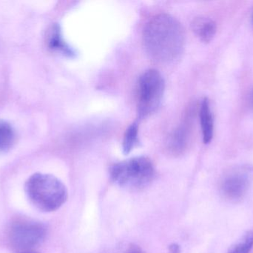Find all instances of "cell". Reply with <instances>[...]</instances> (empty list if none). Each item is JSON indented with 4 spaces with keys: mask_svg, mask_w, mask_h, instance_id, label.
<instances>
[{
    "mask_svg": "<svg viewBox=\"0 0 253 253\" xmlns=\"http://www.w3.org/2000/svg\"><path fill=\"white\" fill-rule=\"evenodd\" d=\"M16 130L8 122L0 120V153L10 151L16 144Z\"/></svg>",
    "mask_w": 253,
    "mask_h": 253,
    "instance_id": "cell-11",
    "label": "cell"
},
{
    "mask_svg": "<svg viewBox=\"0 0 253 253\" xmlns=\"http://www.w3.org/2000/svg\"><path fill=\"white\" fill-rule=\"evenodd\" d=\"M192 27L196 35L203 43H210L216 34V23L211 18L205 16L196 17L192 23Z\"/></svg>",
    "mask_w": 253,
    "mask_h": 253,
    "instance_id": "cell-9",
    "label": "cell"
},
{
    "mask_svg": "<svg viewBox=\"0 0 253 253\" xmlns=\"http://www.w3.org/2000/svg\"><path fill=\"white\" fill-rule=\"evenodd\" d=\"M138 143V123H133L126 129L123 138V148L125 154H127L136 147Z\"/></svg>",
    "mask_w": 253,
    "mask_h": 253,
    "instance_id": "cell-12",
    "label": "cell"
},
{
    "mask_svg": "<svg viewBox=\"0 0 253 253\" xmlns=\"http://www.w3.org/2000/svg\"><path fill=\"white\" fill-rule=\"evenodd\" d=\"M47 236L42 223L31 219H19L10 225L8 238L13 248L22 251H33L41 245Z\"/></svg>",
    "mask_w": 253,
    "mask_h": 253,
    "instance_id": "cell-5",
    "label": "cell"
},
{
    "mask_svg": "<svg viewBox=\"0 0 253 253\" xmlns=\"http://www.w3.org/2000/svg\"><path fill=\"white\" fill-rule=\"evenodd\" d=\"M201 126H202L203 142L205 144H210L213 138L214 120L211 110L209 99L205 98L202 100L199 110Z\"/></svg>",
    "mask_w": 253,
    "mask_h": 253,
    "instance_id": "cell-8",
    "label": "cell"
},
{
    "mask_svg": "<svg viewBox=\"0 0 253 253\" xmlns=\"http://www.w3.org/2000/svg\"><path fill=\"white\" fill-rule=\"evenodd\" d=\"M253 247V231L248 232L243 239L233 245L227 253H250Z\"/></svg>",
    "mask_w": 253,
    "mask_h": 253,
    "instance_id": "cell-13",
    "label": "cell"
},
{
    "mask_svg": "<svg viewBox=\"0 0 253 253\" xmlns=\"http://www.w3.org/2000/svg\"><path fill=\"white\" fill-rule=\"evenodd\" d=\"M249 186L248 177L241 172H233L227 175L221 184V194L230 201L240 200L246 194Z\"/></svg>",
    "mask_w": 253,
    "mask_h": 253,
    "instance_id": "cell-6",
    "label": "cell"
},
{
    "mask_svg": "<svg viewBox=\"0 0 253 253\" xmlns=\"http://www.w3.org/2000/svg\"><path fill=\"white\" fill-rule=\"evenodd\" d=\"M25 191L31 203L42 212L57 210L68 199L65 184L49 174L38 172L31 175L25 182Z\"/></svg>",
    "mask_w": 253,
    "mask_h": 253,
    "instance_id": "cell-2",
    "label": "cell"
},
{
    "mask_svg": "<svg viewBox=\"0 0 253 253\" xmlns=\"http://www.w3.org/2000/svg\"><path fill=\"white\" fill-rule=\"evenodd\" d=\"M252 19H253V18H252Z\"/></svg>",
    "mask_w": 253,
    "mask_h": 253,
    "instance_id": "cell-18",
    "label": "cell"
},
{
    "mask_svg": "<svg viewBox=\"0 0 253 253\" xmlns=\"http://www.w3.org/2000/svg\"><path fill=\"white\" fill-rule=\"evenodd\" d=\"M46 44L52 51L68 57H74L76 56L75 51L65 41L60 25L58 23L53 24L47 31Z\"/></svg>",
    "mask_w": 253,
    "mask_h": 253,
    "instance_id": "cell-7",
    "label": "cell"
},
{
    "mask_svg": "<svg viewBox=\"0 0 253 253\" xmlns=\"http://www.w3.org/2000/svg\"><path fill=\"white\" fill-rule=\"evenodd\" d=\"M250 105H251V108L253 109V91L252 93L251 94V96L249 98Z\"/></svg>",
    "mask_w": 253,
    "mask_h": 253,
    "instance_id": "cell-16",
    "label": "cell"
},
{
    "mask_svg": "<svg viewBox=\"0 0 253 253\" xmlns=\"http://www.w3.org/2000/svg\"><path fill=\"white\" fill-rule=\"evenodd\" d=\"M169 253H180L179 246L176 244H172L169 246Z\"/></svg>",
    "mask_w": 253,
    "mask_h": 253,
    "instance_id": "cell-15",
    "label": "cell"
},
{
    "mask_svg": "<svg viewBox=\"0 0 253 253\" xmlns=\"http://www.w3.org/2000/svg\"><path fill=\"white\" fill-rule=\"evenodd\" d=\"M165 89V80L157 70H147L140 76L137 87L138 118H145L157 110L163 98Z\"/></svg>",
    "mask_w": 253,
    "mask_h": 253,
    "instance_id": "cell-4",
    "label": "cell"
},
{
    "mask_svg": "<svg viewBox=\"0 0 253 253\" xmlns=\"http://www.w3.org/2000/svg\"><path fill=\"white\" fill-rule=\"evenodd\" d=\"M190 131L187 125L182 124L177 128L169 137L168 141V149L174 154H180L184 152L188 144Z\"/></svg>",
    "mask_w": 253,
    "mask_h": 253,
    "instance_id": "cell-10",
    "label": "cell"
},
{
    "mask_svg": "<svg viewBox=\"0 0 253 253\" xmlns=\"http://www.w3.org/2000/svg\"><path fill=\"white\" fill-rule=\"evenodd\" d=\"M111 178L120 187L143 188L148 185L155 175V168L148 157H135L115 163L110 170Z\"/></svg>",
    "mask_w": 253,
    "mask_h": 253,
    "instance_id": "cell-3",
    "label": "cell"
},
{
    "mask_svg": "<svg viewBox=\"0 0 253 253\" xmlns=\"http://www.w3.org/2000/svg\"><path fill=\"white\" fill-rule=\"evenodd\" d=\"M144 46L149 54L160 62L176 59L184 49V28L173 16L161 13L153 16L144 29Z\"/></svg>",
    "mask_w": 253,
    "mask_h": 253,
    "instance_id": "cell-1",
    "label": "cell"
},
{
    "mask_svg": "<svg viewBox=\"0 0 253 253\" xmlns=\"http://www.w3.org/2000/svg\"><path fill=\"white\" fill-rule=\"evenodd\" d=\"M19 253H39L38 252H36L34 251H22V252H19Z\"/></svg>",
    "mask_w": 253,
    "mask_h": 253,
    "instance_id": "cell-17",
    "label": "cell"
},
{
    "mask_svg": "<svg viewBox=\"0 0 253 253\" xmlns=\"http://www.w3.org/2000/svg\"><path fill=\"white\" fill-rule=\"evenodd\" d=\"M125 253H144V251L139 248V247L135 246V245H131L126 250Z\"/></svg>",
    "mask_w": 253,
    "mask_h": 253,
    "instance_id": "cell-14",
    "label": "cell"
}]
</instances>
